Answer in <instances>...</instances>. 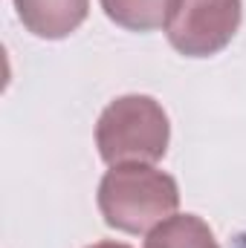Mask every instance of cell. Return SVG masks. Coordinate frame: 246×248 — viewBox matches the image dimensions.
Segmentation results:
<instances>
[{"mask_svg": "<svg viewBox=\"0 0 246 248\" xmlns=\"http://www.w3.org/2000/svg\"><path fill=\"white\" fill-rule=\"evenodd\" d=\"M180 205L174 176L154 165H113L99 182V211L105 222L124 234H148Z\"/></svg>", "mask_w": 246, "mask_h": 248, "instance_id": "6da1fadb", "label": "cell"}, {"mask_svg": "<svg viewBox=\"0 0 246 248\" xmlns=\"http://www.w3.org/2000/svg\"><path fill=\"white\" fill-rule=\"evenodd\" d=\"M171 124L151 95H122L105 107L96 124L99 156L113 165H154L165 156Z\"/></svg>", "mask_w": 246, "mask_h": 248, "instance_id": "7a4b0ae2", "label": "cell"}, {"mask_svg": "<svg viewBox=\"0 0 246 248\" xmlns=\"http://www.w3.org/2000/svg\"><path fill=\"white\" fill-rule=\"evenodd\" d=\"M241 17V0H177L165 35L185 58H209L232 44Z\"/></svg>", "mask_w": 246, "mask_h": 248, "instance_id": "3957f363", "label": "cell"}, {"mask_svg": "<svg viewBox=\"0 0 246 248\" xmlns=\"http://www.w3.org/2000/svg\"><path fill=\"white\" fill-rule=\"evenodd\" d=\"M15 9L35 38L61 41L87 20L90 0H15Z\"/></svg>", "mask_w": 246, "mask_h": 248, "instance_id": "277c9868", "label": "cell"}, {"mask_svg": "<svg viewBox=\"0 0 246 248\" xmlns=\"http://www.w3.org/2000/svg\"><path fill=\"white\" fill-rule=\"evenodd\" d=\"M105 15L130 32H154L171 23L177 0H102Z\"/></svg>", "mask_w": 246, "mask_h": 248, "instance_id": "5b68a950", "label": "cell"}, {"mask_svg": "<svg viewBox=\"0 0 246 248\" xmlns=\"http://www.w3.org/2000/svg\"><path fill=\"white\" fill-rule=\"evenodd\" d=\"M145 248H220L211 228L194 214H174L148 231Z\"/></svg>", "mask_w": 246, "mask_h": 248, "instance_id": "8992f818", "label": "cell"}, {"mask_svg": "<svg viewBox=\"0 0 246 248\" xmlns=\"http://www.w3.org/2000/svg\"><path fill=\"white\" fill-rule=\"evenodd\" d=\"M87 248H130L124 243H113V240H105V243H96V246H87Z\"/></svg>", "mask_w": 246, "mask_h": 248, "instance_id": "52a82bcc", "label": "cell"}]
</instances>
